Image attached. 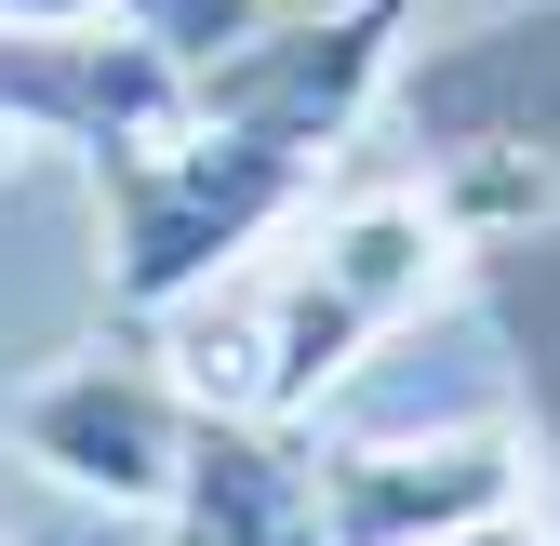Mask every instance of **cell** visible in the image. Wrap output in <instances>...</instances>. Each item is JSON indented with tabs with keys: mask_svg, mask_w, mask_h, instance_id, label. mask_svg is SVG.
I'll return each mask as SVG.
<instances>
[{
	"mask_svg": "<svg viewBox=\"0 0 560 546\" xmlns=\"http://www.w3.org/2000/svg\"><path fill=\"white\" fill-rule=\"evenodd\" d=\"M413 0H334V14H267L254 40H228L187 81V120L161 147H133L120 174H94L107 200V307L174 320L214 281H241L254 240H280L307 214L320 161L361 133L387 40Z\"/></svg>",
	"mask_w": 560,
	"mask_h": 546,
	"instance_id": "cell-1",
	"label": "cell"
},
{
	"mask_svg": "<svg viewBox=\"0 0 560 546\" xmlns=\"http://www.w3.org/2000/svg\"><path fill=\"white\" fill-rule=\"evenodd\" d=\"M441 253H454V214H441V200H347V214H320V240H294L267 281H214L200 307H174L187 400H200V414L294 427L387 320L428 307Z\"/></svg>",
	"mask_w": 560,
	"mask_h": 546,
	"instance_id": "cell-2",
	"label": "cell"
},
{
	"mask_svg": "<svg viewBox=\"0 0 560 546\" xmlns=\"http://www.w3.org/2000/svg\"><path fill=\"white\" fill-rule=\"evenodd\" d=\"M320 480V546H454L521 507V440L454 427V440H334L307 453Z\"/></svg>",
	"mask_w": 560,
	"mask_h": 546,
	"instance_id": "cell-3",
	"label": "cell"
},
{
	"mask_svg": "<svg viewBox=\"0 0 560 546\" xmlns=\"http://www.w3.org/2000/svg\"><path fill=\"white\" fill-rule=\"evenodd\" d=\"M14 453L67 494L107 507H174V453H187V387L133 373V360H67L14 400Z\"/></svg>",
	"mask_w": 560,
	"mask_h": 546,
	"instance_id": "cell-4",
	"label": "cell"
},
{
	"mask_svg": "<svg viewBox=\"0 0 560 546\" xmlns=\"http://www.w3.org/2000/svg\"><path fill=\"white\" fill-rule=\"evenodd\" d=\"M174 546H320V480L307 440L267 414H200L187 400V453H174Z\"/></svg>",
	"mask_w": 560,
	"mask_h": 546,
	"instance_id": "cell-5",
	"label": "cell"
},
{
	"mask_svg": "<svg viewBox=\"0 0 560 546\" xmlns=\"http://www.w3.org/2000/svg\"><path fill=\"white\" fill-rule=\"evenodd\" d=\"M0 27H133V40H161L187 67H214L228 40L267 27V0H0Z\"/></svg>",
	"mask_w": 560,
	"mask_h": 546,
	"instance_id": "cell-6",
	"label": "cell"
},
{
	"mask_svg": "<svg viewBox=\"0 0 560 546\" xmlns=\"http://www.w3.org/2000/svg\"><path fill=\"white\" fill-rule=\"evenodd\" d=\"M454 546H560V533H534V520L508 507V520H480V533H454Z\"/></svg>",
	"mask_w": 560,
	"mask_h": 546,
	"instance_id": "cell-7",
	"label": "cell"
}]
</instances>
